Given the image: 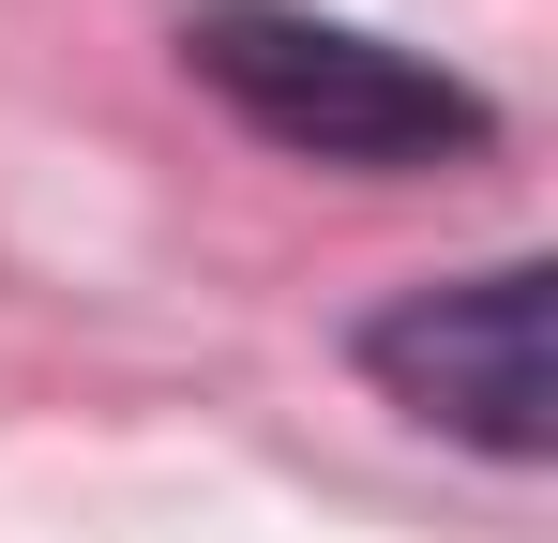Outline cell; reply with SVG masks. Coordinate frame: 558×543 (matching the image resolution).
Returning a JSON list of instances; mask_svg holds the SVG:
<instances>
[{
	"instance_id": "7a4b0ae2",
	"label": "cell",
	"mask_w": 558,
	"mask_h": 543,
	"mask_svg": "<svg viewBox=\"0 0 558 543\" xmlns=\"http://www.w3.org/2000/svg\"><path fill=\"white\" fill-rule=\"evenodd\" d=\"M363 377L408 423L498 452V468H544L558 452V408H544V257H498V272H468V287H408L363 333Z\"/></svg>"
},
{
	"instance_id": "6da1fadb",
	"label": "cell",
	"mask_w": 558,
	"mask_h": 543,
	"mask_svg": "<svg viewBox=\"0 0 558 543\" xmlns=\"http://www.w3.org/2000/svg\"><path fill=\"white\" fill-rule=\"evenodd\" d=\"M182 76L242 121V136H272L302 167H468L483 136H498V106L438 61H408V46H377L348 15H302V0H196L182 15Z\"/></svg>"
}]
</instances>
